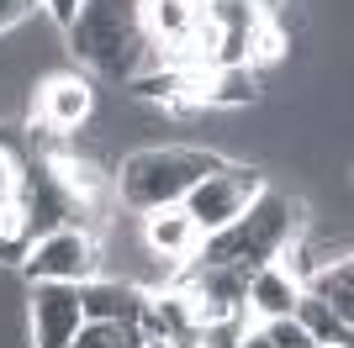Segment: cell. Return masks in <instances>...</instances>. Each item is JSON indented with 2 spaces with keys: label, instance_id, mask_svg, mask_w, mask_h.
<instances>
[{
  "label": "cell",
  "instance_id": "obj_1",
  "mask_svg": "<svg viewBox=\"0 0 354 348\" xmlns=\"http://www.w3.org/2000/svg\"><path fill=\"white\" fill-rule=\"evenodd\" d=\"M148 37L143 0H80L69 21V53L90 64L106 79H138L148 69Z\"/></svg>",
  "mask_w": 354,
  "mask_h": 348
},
{
  "label": "cell",
  "instance_id": "obj_2",
  "mask_svg": "<svg viewBox=\"0 0 354 348\" xmlns=\"http://www.w3.org/2000/svg\"><path fill=\"white\" fill-rule=\"evenodd\" d=\"M296 238V206L281 190H259L243 211H238L227 227L207 232L201 238V259L196 264H243V269H259V264H275L291 248Z\"/></svg>",
  "mask_w": 354,
  "mask_h": 348
},
{
  "label": "cell",
  "instance_id": "obj_3",
  "mask_svg": "<svg viewBox=\"0 0 354 348\" xmlns=\"http://www.w3.org/2000/svg\"><path fill=\"white\" fill-rule=\"evenodd\" d=\"M222 159L201 153V148H143V153H127L117 169V195L133 211H153V206H175L185 201V190L212 174Z\"/></svg>",
  "mask_w": 354,
  "mask_h": 348
},
{
  "label": "cell",
  "instance_id": "obj_4",
  "mask_svg": "<svg viewBox=\"0 0 354 348\" xmlns=\"http://www.w3.org/2000/svg\"><path fill=\"white\" fill-rule=\"evenodd\" d=\"M21 269H27L32 285L43 280H59V285H85V280L101 275V243L90 227H59V232H43L32 238L27 253H21Z\"/></svg>",
  "mask_w": 354,
  "mask_h": 348
},
{
  "label": "cell",
  "instance_id": "obj_5",
  "mask_svg": "<svg viewBox=\"0 0 354 348\" xmlns=\"http://www.w3.org/2000/svg\"><path fill=\"white\" fill-rule=\"evenodd\" d=\"M259 190H265V185H259V174H254L249 164H217L212 174H201V180L185 190V201H180V206L191 211V222L201 227V238H207V232L227 227Z\"/></svg>",
  "mask_w": 354,
  "mask_h": 348
},
{
  "label": "cell",
  "instance_id": "obj_6",
  "mask_svg": "<svg viewBox=\"0 0 354 348\" xmlns=\"http://www.w3.org/2000/svg\"><path fill=\"white\" fill-rule=\"evenodd\" d=\"M80 285H59V280H43L32 290V333H37V348H69L74 333H80Z\"/></svg>",
  "mask_w": 354,
  "mask_h": 348
},
{
  "label": "cell",
  "instance_id": "obj_7",
  "mask_svg": "<svg viewBox=\"0 0 354 348\" xmlns=\"http://www.w3.org/2000/svg\"><path fill=\"white\" fill-rule=\"evenodd\" d=\"M143 248L159 264H185V259H196V248H201V227L191 222V211L180 201L153 206V211H143Z\"/></svg>",
  "mask_w": 354,
  "mask_h": 348
},
{
  "label": "cell",
  "instance_id": "obj_8",
  "mask_svg": "<svg viewBox=\"0 0 354 348\" xmlns=\"http://www.w3.org/2000/svg\"><path fill=\"white\" fill-rule=\"evenodd\" d=\"M296 296H301V280H296L291 269L275 259V264H259V269H249L243 311H249L254 322H275V317H291Z\"/></svg>",
  "mask_w": 354,
  "mask_h": 348
},
{
  "label": "cell",
  "instance_id": "obj_9",
  "mask_svg": "<svg viewBox=\"0 0 354 348\" xmlns=\"http://www.w3.org/2000/svg\"><path fill=\"white\" fill-rule=\"evenodd\" d=\"M143 285H133V280H111V275H95L80 285V311H85V322H133L143 317Z\"/></svg>",
  "mask_w": 354,
  "mask_h": 348
},
{
  "label": "cell",
  "instance_id": "obj_10",
  "mask_svg": "<svg viewBox=\"0 0 354 348\" xmlns=\"http://www.w3.org/2000/svg\"><path fill=\"white\" fill-rule=\"evenodd\" d=\"M37 116H43V127H53V132L85 127V116H90V85H85V79H74V74L48 79L43 95H37Z\"/></svg>",
  "mask_w": 354,
  "mask_h": 348
},
{
  "label": "cell",
  "instance_id": "obj_11",
  "mask_svg": "<svg viewBox=\"0 0 354 348\" xmlns=\"http://www.w3.org/2000/svg\"><path fill=\"white\" fill-rule=\"evenodd\" d=\"M301 290H307V296H317V301H328L344 322H354V264H349V259L317 264V269L301 280Z\"/></svg>",
  "mask_w": 354,
  "mask_h": 348
},
{
  "label": "cell",
  "instance_id": "obj_12",
  "mask_svg": "<svg viewBox=\"0 0 354 348\" xmlns=\"http://www.w3.org/2000/svg\"><path fill=\"white\" fill-rule=\"evenodd\" d=\"M291 317L301 322V333H307L312 343H349V338H354V322H344L328 301H317V296H307V290L296 296Z\"/></svg>",
  "mask_w": 354,
  "mask_h": 348
},
{
  "label": "cell",
  "instance_id": "obj_13",
  "mask_svg": "<svg viewBox=\"0 0 354 348\" xmlns=\"http://www.w3.org/2000/svg\"><path fill=\"white\" fill-rule=\"evenodd\" d=\"M249 101H254V74H249V64L212 69V79H207V106H249Z\"/></svg>",
  "mask_w": 354,
  "mask_h": 348
},
{
  "label": "cell",
  "instance_id": "obj_14",
  "mask_svg": "<svg viewBox=\"0 0 354 348\" xmlns=\"http://www.w3.org/2000/svg\"><path fill=\"white\" fill-rule=\"evenodd\" d=\"M69 348H143L133 322H80Z\"/></svg>",
  "mask_w": 354,
  "mask_h": 348
},
{
  "label": "cell",
  "instance_id": "obj_15",
  "mask_svg": "<svg viewBox=\"0 0 354 348\" xmlns=\"http://www.w3.org/2000/svg\"><path fill=\"white\" fill-rule=\"evenodd\" d=\"M21 174H27L21 153H16V148L6 143V137H0V211L21 201Z\"/></svg>",
  "mask_w": 354,
  "mask_h": 348
},
{
  "label": "cell",
  "instance_id": "obj_16",
  "mask_svg": "<svg viewBox=\"0 0 354 348\" xmlns=\"http://www.w3.org/2000/svg\"><path fill=\"white\" fill-rule=\"evenodd\" d=\"M37 0H0V32H11L16 21H27Z\"/></svg>",
  "mask_w": 354,
  "mask_h": 348
},
{
  "label": "cell",
  "instance_id": "obj_17",
  "mask_svg": "<svg viewBox=\"0 0 354 348\" xmlns=\"http://www.w3.org/2000/svg\"><path fill=\"white\" fill-rule=\"evenodd\" d=\"M43 6H48V16H53L59 27H69V21H74V11H80V0H43Z\"/></svg>",
  "mask_w": 354,
  "mask_h": 348
},
{
  "label": "cell",
  "instance_id": "obj_18",
  "mask_svg": "<svg viewBox=\"0 0 354 348\" xmlns=\"http://www.w3.org/2000/svg\"><path fill=\"white\" fill-rule=\"evenodd\" d=\"M317 348H349V343H317Z\"/></svg>",
  "mask_w": 354,
  "mask_h": 348
}]
</instances>
